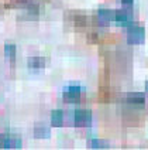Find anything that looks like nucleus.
I'll return each mask as SVG.
<instances>
[{
    "instance_id": "obj_10",
    "label": "nucleus",
    "mask_w": 148,
    "mask_h": 150,
    "mask_svg": "<svg viewBox=\"0 0 148 150\" xmlns=\"http://www.w3.org/2000/svg\"><path fill=\"white\" fill-rule=\"evenodd\" d=\"M51 123L54 126H62L64 123V112L62 110H54L51 115Z\"/></svg>"
},
{
    "instance_id": "obj_11",
    "label": "nucleus",
    "mask_w": 148,
    "mask_h": 150,
    "mask_svg": "<svg viewBox=\"0 0 148 150\" xmlns=\"http://www.w3.org/2000/svg\"><path fill=\"white\" fill-rule=\"evenodd\" d=\"M49 127L44 125H37L34 127V134L37 136V137H48L49 136Z\"/></svg>"
},
{
    "instance_id": "obj_1",
    "label": "nucleus",
    "mask_w": 148,
    "mask_h": 150,
    "mask_svg": "<svg viewBox=\"0 0 148 150\" xmlns=\"http://www.w3.org/2000/svg\"><path fill=\"white\" fill-rule=\"evenodd\" d=\"M21 144L23 142L17 134H0V147L1 149H20Z\"/></svg>"
},
{
    "instance_id": "obj_3",
    "label": "nucleus",
    "mask_w": 148,
    "mask_h": 150,
    "mask_svg": "<svg viewBox=\"0 0 148 150\" xmlns=\"http://www.w3.org/2000/svg\"><path fill=\"white\" fill-rule=\"evenodd\" d=\"M92 122V113L89 110H85V109H79L75 112V125L85 127V126H89Z\"/></svg>"
},
{
    "instance_id": "obj_6",
    "label": "nucleus",
    "mask_w": 148,
    "mask_h": 150,
    "mask_svg": "<svg viewBox=\"0 0 148 150\" xmlns=\"http://www.w3.org/2000/svg\"><path fill=\"white\" fill-rule=\"evenodd\" d=\"M114 21L121 25H128L131 23V16L126 10H116L114 11Z\"/></svg>"
},
{
    "instance_id": "obj_15",
    "label": "nucleus",
    "mask_w": 148,
    "mask_h": 150,
    "mask_svg": "<svg viewBox=\"0 0 148 150\" xmlns=\"http://www.w3.org/2000/svg\"><path fill=\"white\" fill-rule=\"evenodd\" d=\"M145 89H147V92H148V82H145Z\"/></svg>"
},
{
    "instance_id": "obj_5",
    "label": "nucleus",
    "mask_w": 148,
    "mask_h": 150,
    "mask_svg": "<svg viewBox=\"0 0 148 150\" xmlns=\"http://www.w3.org/2000/svg\"><path fill=\"white\" fill-rule=\"evenodd\" d=\"M127 102L135 106H142L145 103V96L141 92H130L127 93Z\"/></svg>"
},
{
    "instance_id": "obj_7",
    "label": "nucleus",
    "mask_w": 148,
    "mask_h": 150,
    "mask_svg": "<svg viewBox=\"0 0 148 150\" xmlns=\"http://www.w3.org/2000/svg\"><path fill=\"white\" fill-rule=\"evenodd\" d=\"M97 17L102 23H110L114 20V11L107 10V8H100L97 11Z\"/></svg>"
},
{
    "instance_id": "obj_4",
    "label": "nucleus",
    "mask_w": 148,
    "mask_h": 150,
    "mask_svg": "<svg viewBox=\"0 0 148 150\" xmlns=\"http://www.w3.org/2000/svg\"><path fill=\"white\" fill-rule=\"evenodd\" d=\"M64 99L69 103H74V102H78L79 98H81V88L79 86H69L68 89H65L64 92Z\"/></svg>"
},
{
    "instance_id": "obj_14",
    "label": "nucleus",
    "mask_w": 148,
    "mask_h": 150,
    "mask_svg": "<svg viewBox=\"0 0 148 150\" xmlns=\"http://www.w3.org/2000/svg\"><path fill=\"white\" fill-rule=\"evenodd\" d=\"M123 1V4H126V6H131L133 4V0H121Z\"/></svg>"
},
{
    "instance_id": "obj_2",
    "label": "nucleus",
    "mask_w": 148,
    "mask_h": 150,
    "mask_svg": "<svg viewBox=\"0 0 148 150\" xmlns=\"http://www.w3.org/2000/svg\"><path fill=\"white\" fill-rule=\"evenodd\" d=\"M145 38V30L141 25H131L127 33V41L130 44H140Z\"/></svg>"
},
{
    "instance_id": "obj_8",
    "label": "nucleus",
    "mask_w": 148,
    "mask_h": 150,
    "mask_svg": "<svg viewBox=\"0 0 148 150\" xmlns=\"http://www.w3.org/2000/svg\"><path fill=\"white\" fill-rule=\"evenodd\" d=\"M33 3V0H8L6 8H25Z\"/></svg>"
},
{
    "instance_id": "obj_12",
    "label": "nucleus",
    "mask_w": 148,
    "mask_h": 150,
    "mask_svg": "<svg viewBox=\"0 0 148 150\" xmlns=\"http://www.w3.org/2000/svg\"><path fill=\"white\" fill-rule=\"evenodd\" d=\"M4 57L10 61H14V58H16V45L14 44H6L4 45Z\"/></svg>"
},
{
    "instance_id": "obj_13",
    "label": "nucleus",
    "mask_w": 148,
    "mask_h": 150,
    "mask_svg": "<svg viewBox=\"0 0 148 150\" xmlns=\"http://www.w3.org/2000/svg\"><path fill=\"white\" fill-rule=\"evenodd\" d=\"M88 144L90 149H109V143L106 140H100V139H92Z\"/></svg>"
},
{
    "instance_id": "obj_9",
    "label": "nucleus",
    "mask_w": 148,
    "mask_h": 150,
    "mask_svg": "<svg viewBox=\"0 0 148 150\" xmlns=\"http://www.w3.org/2000/svg\"><path fill=\"white\" fill-rule=\"evenodd\" d=\"M27 64H28V68L31 69H41L45 65V61L42 57H30Z\"/></svg>"
}]
</instances>
